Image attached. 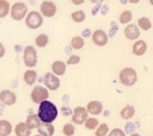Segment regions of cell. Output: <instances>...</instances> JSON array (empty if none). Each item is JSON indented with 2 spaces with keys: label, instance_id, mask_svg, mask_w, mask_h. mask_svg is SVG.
I'll return each instance as SVG.
<instances>
[{
  "label": "cell",
  "instance_id": "cell-1",
  "mask_svg": "<svg viewBox=\"0 0 153 136\" xmlns=\"http://www.w3.org/2000/svg\"><path fill=\"white\" fill-rule=\"evenodd\" d=\"M59 115V111H57V107L55 104H53L51 101L49 100H44L39 104L38 106V112H37V116L41 120V123H47V124H51L56 117Z\"/></svg>",
  "mask_w": 153,
  "mask_h": 136
},
{
  "label": "cell",
  "instance_id": "cell-2",
  "mask_svg": "<svg viewBox=\"0 0 153 136\" xmlns=\"http://www.w3.org/2000/svg\"><path fill=\"white\" fill-rule=\"evenodd\" d=\"M120 81L124 86H133L137 81V74L134 68L127 67L120 72Z\"/></svg>",
  "mask_w": 153,
  "mask_h": 136
},
{
  "label": "cell",
  "instance_id": "cell-3",
  "mask_svg": "<svg viewBox=\"0 0 153 136\" xmlns=\"http://www.w3.org/2000/svg\"><path fill=\"white\" fill-rule=\"evenodd\" d=\"M10 13H11V17L13 20H22L27 14V6L24 2L18 1L11 6Z\"/></svg>",
  "mask_w": 153,
  "mask_h": 136
},
{
  "label": "cell",
  "instance_id": "cell-4",
  "mask_svg": "<svg viewBox=\"0 0 153 136\" xmlns=\"http://www.w3.org/2000/svg\"><path fill=\"white\" fill-rule=\"evenodd\" d=\"M23 60H24V64L27 66L29 68H33L37 63V51L33 47L27 45L24 48V52H23Z\"/></svg>",
  "mask_w": 153,
  "mask_h": 136
},
{
  "label": "cell",
  "instance_id": "cell-5",
  "mask_svg": "<svg viewBox=\"0 0 153 136\" xmlns=\"http://www.w3.org/2000/svg\"><path fill=\"white\" fill-rule=\"evenodd\" d=\"M42 23H43V17L37 11H31L25 17V24H26V26L30 27V29H32V30L38 29L42 25Z\"/></svg>",
  "mask_w": 153,
  "mask_h": 136
},
{
  "label": "cell",
  "instance_id": "cell-6",
  "mask_svg": "<svg viewBox=\"0 0 153 136\" xmlns=\"http://www.w3.org/2000/svg\"><path fill=\"white\" fill-rule=\"evenodd\" d=\"M49 98V92L45 87L42 86H36L32 91H31V100L36 104H41L44 100H48Z\"/></svg>",
  "mask_w": 153,
  "mask_h": 136
},
{
  "label": "cell",
  "instance_id": "cell-7",
  "mask_svg": "<svg viewBox=\"0 0 153 136\" xmlns=\"http://www.w3.org/2000/svg\"><path fill=\"white\" fill-rule=\"evenodd\" d=\"M87 118H88V112H87V110H86L85 107L78 106V107L74 109L73 116H72V120H73L75 124L81 125V124H84V123L86 122Z\"/></svg>",
  "mask_w": 153,
  "mask_h": 136
},
{
  "label": "cell",
  "instance_id": "cell-8",
  "mask_svg": "<svg viewBox=\"0 0 153 136\" xmlns=\"http://www.w3.org/2000/svg\"><path fill=\"white\" fill-rule=\"evenodd\" d=\"M44 85H45L47 89L55 91V89H57L60 87V80L53 73H47L44 75Z\"/></svg>",
  "mask_w": 153,
  "mask_h": 136
},
{
  "label": "cell",
  "instance_id": "cell-9",
  "mask_svg": "<svg viewBox=\"0 0 153 136\" xmlns=\"http://www.w3.org/2000/svg\"><path fill=\"white\" fill-rule=\"evenodd\" d=\"M92 41L98 47H104L108 43V33L103 30H96L92 32Z\"/></svg>",
  "mask_w": 153,
  "mask_h": 136
},
{
  "label": "cell",
  "instance_id": "cell-10",
  "mask_svg": "<svg viewBox=\"0 0 153 136\" xmlns=\"http://www.w3.org/2000/svg\"><path fill=\"white\" fill-rule=\"evenodd\" d=\"M17 101V95L10 89H2L0 92V103L2 105H13Z\"/></svg>",
  "mask_w": 153,
  "mask_h": 136
},
{
  "label": "cell",
  "instance_id": "cell-11",
  "mask_svg": "<svg viewBox=\"0 0 153 136\" xmlns=\"http://www.w3.org/2000/svg\"><path fill=\"white\" fill-rule=\"evenodd\" d=\"M41 16H44V17H53L55 16L56 13V5L53 2V1H43L41 4Z\"/></svg>",
  "mask_w": 153,
  "mask_h": 136
},
{
  "label": "cell",
  "instance_id": "cell-12",
  "mask_svg": "<svg viewBox=\"0 0 153 136\" xmlns=\"http://www.w3.org/2000/svg\"><path fill=\"white\" fill-rule=\"evenodd\" d=\"M124 36H126L128 39H130V41L137 39L139 36H140V30H139V27H137L136 25L129 24V25H127L126 29H124Z\"/></svg>",
  "mask_w": 153,
  "mask_h": 136
},
{
  "label": "cell",
  "instance_id": "cell-13",
  "mask_svg": "<svg viewBox=\"0 0 153 136\" xmlns=\"http://www.w3.org/2000/svg\"><path fill=\"white\" fill-rule=\"evenodd\" d=\"M86 110H87V112H90L91 115L97 116V115L102 113V111H103V104H102L100 101H98V100H92V101H90V103L87 104Z\"/></svg>",
  "mask_w": 153,
  "mask_h": 136
},
{
  "label": "cell",
  "instance_id": "cell-14",
  "mask_svg": "<svg viewBox=\"0 0 153 136\" xmlns=\"http://www.w3.org/2000/svg\"><path fill=\"white\" fill-rule=\"evenodd\" d=\"M147 50V43L145 41H136L133 44V54L136 56H141Z\"/></svg>",
  "mask_w": 153,
  "mask_h": 136
},
{
  "label": "cell",
  "instance_id": "cell-15",
  "mask_svg": "<svg viewBox=\"0 0 153 136\" xmlns=\"http://www.w3.org/2000/svg\"><path fill=\"white\" fill-rule=\"evenodd\" d=\"M37 129H38V135L41 136H53L55 131L53 124H47V123H41Z\"/></svg>",
  "mask_w": 153,
  "mask_h": 136
},
{
  "label": "cell",
  "instance_id": "cell-16",
  "mask_svg": "<svg viewBox=\"0 0 153 136\" xmlns=\"http://www.w3.org/2000/svg\"><path fill=\"white\" fill-rule=\"evenodd\" d=\"M51 70H53V74L56 75V76L63 75L65 72H66V63L62 62V61H55L51 64Z\"/></svg>",
  "mask_w": 153,
  "mask_h": 136
},
{
  "label": "cell",
  "instance_id": "cell-17",
  "mask_svg": "<svg viewBox=\"0 0 153 136\" xmlns=\"http://www.w3.org/2000/svg\"><path fill=\"white\" fill-rule=\"evenodd\" d=\"M25 124H26V126H27L30 130H32V129H37V128L39 126L41 120H39V118H38V116H37V115L31 113V115H29V116H27Z\"/></svg>",
  "mask_w": 153,
  "mask_h": 136
},
{
  "label": "cell",
  "instance_id": "cell-18",
  "mask_svg": "<svg viewBox=\"0 0 153 136\" xmlns=\"http://www.w3.org/2000/svg\"><path fill=\"white\" fill-rule=\"evenodd\" d=\"M14 132H16L17 136H30L31 130L26 126L25 123L22 122V123H18V124L16 125V128H14Z\"/></svg>",
  "mask_w": 153,
  "mask_h": 136
},
{
  "label": "cell",
  "instance_id": "cell-19",
  "mask_svg": "<svg viewBox=\"0 0 153 136\" xmlns=\"http://www.w3.org/2000/svg\"><path fill=\"white\" fill-rule=\"evenodd\" d=\"M12 132V124L8 120H0V136H8Z\"/></svg>",
  "mask_w": 153,
  "mask_h": 136
},
{
  "label": "cell",
  "instance_id": "cell-20",
  "mask_svg": "<svg viewBox=\"0 0 153 136\" xmlns=\"http://www.w3.org/2000/svg\"><path fill=\"white\" fill-rule=\"evenodd\" d=\"M121 117L123 119H130L135 115V107L133 105H127L121 110Z\"/></svg>",
  "mask_w": 153,
  "mask_h": 136
},
{
  "label": "cell",
  "instance_id": "cell-21",
  "mask_svg": "<svg viewBox=\"0 0 153 136\" xmlns=\"http://www.w3.org/2000/svg\"><path fill=\"white\" fill-rule=\"evenodd\" d=\"M36 79H37V73L33 69H27L24 73V81L27 85H33L35 81H36Z\"/></svg>",
  "mask_w": 153,
  "mask_h": 136
},
{
  "label": "cell",
  "instance_id": "cell-22",
  "mask_svg": "<svg viewBox=\"0 0 153 136\" xmlns=\"http://www.w3.org/2000/svg\"><path fill=\"white\" fill-rule=\"evenodd\" d=\"M48 42H49V38H48V36H47L45 33L38 35V36L36 37V39H35L36 45L39 47V48H44V47L48 44Z\"/></svg>",
  "mask_w": 153,
  "mask_h": 136
},
{
  "label": "cell",
  "instance_id": "cell-23",
  "mask_svg": "<svg viewBox=\"0 0 153 136\" xmlns=\"http://www.w3.org/2000/svg\"><path fill=\"white\" fill-rule=\"evenodd\" d=\"M84 44H85L84 38L80 37V36H75V37H73L72 41H71V45H72V48H73V49H76V50L81 49V48L84 47Z\"/></svg>",
  "mask_w": 153,
  "mask_h": 136
},
{
  "label": "cell",
  "instance_id": "cell-24",
  "mask_svg": "<svg viewBox=\"0 0 153 136\" xmlns=\"http://www.w3.org/2000/svg\"><path fill=\"white\" fill-rule=\"evenodd\" d=\"M10 4L5 0H0V18H4L6 17L8 13H10Z\"/></svg>",
  "mask_w": 153,
  "mask_h": 136
},
{
  "label": "cell",
  "instance_id": "cell-25",
  "mask_svg": "<svg viewBox=\"0 0 153 136\" xmlns=\"http://www.w3.org/2000/svg\"><path fill=\"white\" fill-rule=\"evenodd\" d=\"M137 25H139V26H140V29H142L143 31L149 30V29H151V26H152L151 20H149L148 18H146V17L139 18V20H137Z\"/></svg>",
  "mask_w": 153,
  "mask_h": 136
},
{
  "label": "cell",
  "instance_id": "cell-26",
  "mask_svg": "<svg viewBox=\"0 0 153 136\" xmlns=\"http://www.w3.org/2000/svg\"><path fill=\"white\" fill-rule=\"evenodd\" d=\"M72 19L75 21V23H81L85 20V12L84 11H74L72 14H71Z\"/></svg>",
  "mask_w": 153,
  "mask_h": 136
},
{
  "label": "cell",
  "instance_id": "cell-27",
  "mask_svg": "<svg viewBox=\"0 0 153 136\" xmlns=\"http://www.w3.org/2000/svg\"><path fill=\"white\" fill-rule=\"evenodd\" d=\"M131 18H133V16H131L130 11H123L120 16V23L121 24H128L131 20Z\"/></svg>",
  "mask_w": 153,
  "mask_h": 136
},
{
  "label": "cell",
  "instance_id": "cell-28",
  "mask_svg": "<svg viewBox=\"0 0 153 136\" xmlns=\"http://www.w3.org/2000/svg\"><path fill=\"white\" fill-rule=\"evenodd\" d=\"M108 131H109L108 124L103 123V124H99V125H98V128H97L94 135H96V136H105V135L108 134Z\"/></svg>",
  "mask_w": 153,
  "mask_h": 136
},
{
  "label": "cell",
  "instance_id": "cell-29",
  "mask_svg": "<svg viewBox=\"0 0 153 136\" xmlns=\"http://www.w3.org/2000/svg\"><path fill=\"white\" fill-rule=\"evenodd\" d=\"M62 132L66 135V136H73L74 132H75V128L72 123H67L63 125V129H62Z\"/></svg>",
  "mask_w": 153,
  "mask_h": 136
},
{
  "label": "cell",
  "instance_id": "cell-30",
  "mask_svg": "<svg viewBox=\"0 0 153 136\" xmlns=\"http://www.w3.org/2000/svg\"><path fill=\"white\" fill-rule=\"evenodd\" d=\"M84 124H85L86 129H90V130H92V129H96V128L98 126V120H97L96 118L91 117V118H87V119H86V122H85Z\"/></svg>",
  "mask_w": 153,
  "mask_h": 136
},
{
  "label": "cell",
  "instance_id": "cell-31",
  "mask_svg": "<svg viewBox=\"0 0 153 136\" xmlns=\"http://www.w3.org/2000/svg\"><path fill=\"white\" fill-rule=\"evenodd\" d=\"M109 136H126V134H124V131L121 130L120 128H115L114 130H111V131L109 132Z\"/></svg>",
  "mask_w": 153,
  "mask_h": 136
},
{
  "label": "cell",
  "instance_id": "cell-32",
  "mask_svg": "<svg viewBox=\"0 0 153 136\" xmlns=\"http://www.w3.org/2000/svg\"><path fill=\"white\" fill-rule=\"evenodd\" d=\"M79 61H80V57L78 55H72L67 60V64H76V63H79Z\"/></svg>",
  "mask_w": 153,
  "mask_h": 136
},
{
  "label": "cell",
  "instance_id": "cell-33",
  "mask_svg": "<svg viewBox=\"0 0 153 136\" xmlns=\"http://www.w3.org/2000/svg\"><path fill=\"white\" fill-rule=\"evenodd\" d=\"M4 55H5V47L0 43V58H1Z\"/></svg>",
  "mask_w": 153,
  "mask_h": 136
},
{
  "label": "cell",
  "instance_id": "cell-34",
  "mask_svg": "<svg viewBox=\"0 0 153 136\" xmlns=\"http://www.w3.org/2000/svg\"><path fill=\"white\" fill-rule=\"evenodd\" d=\"M4 110H5V107H4V105H2L1 103H0V116H1L2 113H4Z\"/></svg>",
  "mask_w": 153,
  "mask_h": 136
},
{
  "label": "cell",
  "instance_id": "cell-35",
  "mask_svg": "<svg viewBox=\"0 0 153 136\" xmlns=\"http://www.w3.org/2000/svg\"><path fill=\"white\" fill-rule=\"evenodd\" d=\"M72 2H73V4H74V5H80V4H82V2H84V1H82V0H79V1H75V0H73V1H72Z\"/></svg>",
  "mask_w": 153,
  "mask_h": 136
},
{
  "label": "cell",
  "instance_id": "cell-36",
  "mask_svg": "<svg viewBox=\"0 0 153 136\" xmlns=\"http://www.w3.org/2000/svg\"><path fill=\"white\" fill-rule=\"evenodd\" d=\"M130 136H140V135H139V134H131Z\"/></svg>",
  "mask_w": 153,
  "mask_h": 136
},
{
  "label": "cell",
  "instance_id": "cell-37",
  "mask_svg": "<svg viewBox=\"0 0 153 136\" xmlns=\"http://www.w3.org/2000/svg\"><path fill=\"white\" fill-rule=\"evenodd\" d=\"M149 2H151V4H152V5H153V0H151V1H149Z\"/></svg>",
  "mask_w": 153,
  "mask_h": 136
},
{
  "label": "cell",
  "instance_id": "cell-38",
  "mask_svg": "<svg viewBox=\"0 0 153 136\" xmlns=\"http://www.w3.org/2000/svg\"><path fill=\"white\" fill-rule=\"evenodd\" d=\"M35 136H41V135H35Z\"/></svg>",
  "mask_w": 153,
  "mask_h": 136
}]
</instances>
